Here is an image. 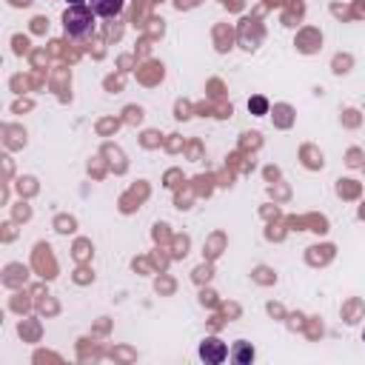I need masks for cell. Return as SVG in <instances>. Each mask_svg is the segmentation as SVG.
Instances as JSON below:
<instances>
[{"instance_id": "obj_6", "label": "cell", "mask_w": 365, "mask_h": 365, "mask_svg": "<svg viewBox=\"0 0 365 365\" xmlns=\"http://www.w3.org/2000/svg\"><path fill=\"white\" fill-rule=\"evenodd\" d=\"M68 3H83V0H68Z\"/></svg>"}, {"instance_id": "obj_4", "label": "cell", "mask_w": 365, "mask_h": 365, "mask_svg": "<svg viewBox=\"0 0 365 365\" xmlns=\"http://www.w3.org/2000/svg\"><path fill=\"white\" fill-rule=\"evenodd\" d=\"M231 356H234V362L248 365V362L254 359V348H251L248 342H237V345H234V351H231Z\"/></svg>"}, {"instance_id": "obj_7", "label": "cell", "mask_w": 365, "mask_h": 365, "mask_svg": "<svg viewBox=\"0 0 365 365\" xmlns=\"http://www.w3.org/2000/svg\"><path fill=\"white\" fill-rule=\"evenodd\" d=\"M362 336H365V334H362Z\"/></svg>"}, {"instance_id": "obj_3", "label": "cell", "mask_w": 365, "mask_h": 365, "mask_svg": "<svg viewBox=\"0 0 365 365\" xmlns=\"http://www.w3.org/2000/svg\"><path fill=\"white\" fill-rule=\"evenodd\" d=\"M88 6H91V11L100 14V17H117V14L123 11L125 0H88Z\"/></svg>"}, {"instance_id": "obj_5", "label": "cell", "mask_w": 365, "mask_h": 365, "mask_svg": "<svg viewBox=\"0 0 365 365\" xmlns=\"http://www.w3.org/2000/svg\"><path fill=\"white\" fill-rule=\"evenodd\" d=\"M248 108H251V114H265L268 111V100L265 97H251L248 100Z\"/></svg>"}, {"instance_id": "obj_2", "label": "cell", "mask_w": 365, "mask_h": 365, "mask_svg": "<svg viewBox=\"0 0 365 365\" xmlns=\"http://www.w3.org/2000/svg\"><path fill=\"white\" fill-rule=\"evenodd\" d=\"M200 356H202L205 362H211V365H220V362L228 356V348H225V342H222V339L208 336V339H202V342H200Z\"/></svg>"}, {"instance_id": "obj_1", "label": "cell", "mask_w": 365, "mask_h": 365, "mask_svg": "<svg viewBox=\"0 0 365 365\" xmlns=\"http://www.w3.org/2000/svg\"><path fill=\"white\" fill-rule=\"evenodd\" d=\"M63 29L68 37H83L94 29V11L91 6H83V3H71L63 14Z\"/></svg>"}]
</instances>
